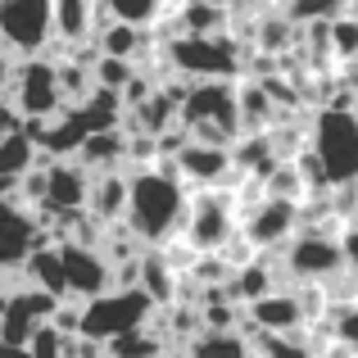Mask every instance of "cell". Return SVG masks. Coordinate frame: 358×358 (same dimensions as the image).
Returning a JSON list of instances; mask_svg holds the SVG:
<instances>
[{"label":"cell","mask_w":358,"mask_h":358,"mask_svg":"<svg viewBox=\"0 0 358 358\" xmlns=\"http://www.w3.org/2000/svg\"><path fill=\"white\" fill-rule=\"evenodd\" d=\"M55 36V0H0V45L9 55H41Z\"/></svg>","instance_id":"5"},{"label":"cell","mask_w":358,"mask_h":358,"mask_svg":"<svg viewBox=\"0 0 358 358\" xmlns=\"http://www.w3.org/2000/svg\"><path fill=\"white\" fill-rule=\"evenodd\" d=\"M136 78V59H118V55H96V87L109 91H127V82Z\"/></svg>","instance_id":"25"},{"label":"cell","mask_w":358,"mask_h":358,"mask_svg":"<svg viewBox=\"0 0 358 358\" xmlns=\"http://www.w3.org/2000/svg\"><path fill=\"white\" fill-rule=\"evenodd\" d=\"M186 236H191L195 250H222L227 236H231V209H227V200L204 195L200 204H191V209H186Z\"/></svg>","instance_id":"14"},{"label":"cell","mask_w":358,"mask_h":358,"mask_svg":"<svg viewBox=\"0 0 358 358\" xmlns=\"http://www.w3.org/2000/svg\"><path fill=\"white\" fill-rule=\"evenodd\" d=\"M336 9H341V0H290L286 18H290V23H317V18L327 23Z\"/></svg>","instance_id":"29"},{"label":"cell","mask_w":358,"mask_h":358,"mask_svg":"<svg viewBox=\"0 0 358 358\" xmlns=\"http://www.w3.org/2000/svg\"><path fill=\"white\" fill-rule=\"evenodd\" d=\"M186 191L177 164H145L131 173V195H127V231L145 245H159L177 231V222L186 218Z\"/></svg>","instance_id":"1"},{"label":"cell","mask_w":358,"mask_h":358,"mask_svg":"<svg viewBox=\"0 0 358 358\" xmlns=\"http://www.w3.org/2000/svg\"><path fill=\"white\" fill-rule=\"evenodd\" d=\"M23 127V114H18L9 100H0V136H9V131H18Z\"/></svg>","instance_id":"33"},{"label":"cell","mask_w":358,"mask_h":358,"mask_svg":"<svg viewBox=\"0 0 358 358\" xmlns=\"http://www.w3.org/2000/svg\"><path fill=\"white\" fill-rule=\"evenodd\" d=\"M159 5L164 0H105L109 18H118V23H131V27H145L159 18Z\"/></svg>","instance_id":"27"},{"label":"cell","mask_w":358,"mask_h":358,"mask_svg":"<svg viewBox=\"0 0 358 358\" xmlns=\"http://www.w3.org/2000/svg\"><path fill=\"white\" fill-rule=\"evenodd\" d=\"M295 222H299L295 200H281V195H272V200H263L259 209L245 218V236H250V245H259V250H272V245L290 241Z\"/></svg>","instance_id":"13"},{"label":"cell","mask_w":358,"mask_h":358,"mask_svg":"<svg viewBox=\"0 0 358 358\" xmlns=\"http://www.w3.org/2000/svg\"><path fill=\"white\" fill-rule=\"evenodd\" d=\"M173 164H177V177H186V182H195V186H218L222 177L231 173L227 145H209V141H182Z\"/></svg>","instance_id":"12"},{"label":"cell","mask_w":358,"mask_h":358,"mask_svg":"<svg viewBox=\"0 0 358 358\" xmlns=\"http://www.w3.org/2000/svg\"><path fill=\"white\" fill-rule=\"evenodd\" d=\"M345 259H350V268L358 272V231H354L350 241H345Z\"/></svg>","instance_id":"37"},{"label":"cell","mask_w":358,"mask_h":358,"mask_svg":"<svg viewBox=\"0 0 358 358\" xmlns=\"http://www.w3.org/2000/svg\"><path fill=\"white\" fill-rule=\"evenodd\" d=\"M304 317H308L304 304H299L295 295H277V290H268V295H259L250 304V322L263 327L268 336H290Z\"/></svg>","instance_id":"16"},{"label":"cell","mask_w":358,"mask_h":358,"mask_svg":"<svg viewBox=\"0 0 358 358\" xmlns=\"http://www.w3.org/2000/svg\"><path fill=\"white\" fill-rule=\"evenodd\" d=\"M168 358H186V354H168Z\"/></svg>","instance_id":"39"},{"label":"cell","mask_w":358,"mask_h":358,"mask_svg":"<svg viewBox=\"0 0 358 358\" xmlns=\"http://www.w3.org/2000/svg\"><path fill=\"white\" fill-rule=\"evenodd\" d=\"M222 5H209V0H191L182 9V32H195V36H218L222 32Z\"/></svg>","instance_id":"23"},{"label":"cell","mask_w":358,"mask_h":358,"mask_svg":"<svg viewBox=\"0 0 358 358\" xmlns=\"http://www.w3.org/2000/svg\"><path fill=\"white\" fill-rule=\"evenodd\" d=\"M313 155L322 159L327 182H341V186L358 182V114H354V109L331 105V109L317 114Z\"/></svg>","instance_id":"4"},{"label":"cell","mask_w":358,"mask_h":358,"mask_svg":"<svg viewBox=\"0 0 358 358\" xmlns=\"http://www.w3.org/2000/svg\"><path fill=\"white\" fill-rule=\"evenodd\" d=\"M331 45H336V55H358V23L336 18L331 23Z\"/></svg>","instance_id":"31"},{"label":"cell","mask_w":358,"mask_h":358,"mask_svg":"<svg viewBox=\"0 0 358 358\" xmlns=\"http://www.w3.org/2000/svg\"><path fill=\"white\" fill-rule=\"evenodd\" d=\"M241 286L236 290H231V295H245V299H250V304H254V299H259V295H268V272H263V268H241Z\"/></svg>","instance_id":"30"},{"label":"cell","mask_w":358,"mask_h":358,"mask_svg":"<svg viewBox=\"0 0 358 358\" xmlns=\"http://www.w3.org/2000/svg\"><path fill=\"white\" fill-rule=\"evenodd\" d=\"M182 122L191 141H209V145H231L241 131V91L227 87V78H209L186 87L182 100Z\"/></svg>","instance_id":"2"},{"label":"cell","mask_w":358,"mask_h":358,"mask_svg":"<svg viewBox=\"0 0 358 358\" xmlns=\"http://www.w3.org/2000/svg\"><path fill=\"white\" fill-rule=\"evenodd\" d=\"M73 159H78V164H87L91 173H109V168H118L122 159H127V131H122V127L91 131Z\"/></svg>","instance_id":"17"},{"label":"cell","mask_w":358,"mask_h":358,"mask_svg":"<svg viewBox=\"0 0 358 358\" xmlns=\"http://www.w3.org/2000/svg\"><path fill=\"white\" fill-rule=\"evenodd\" d=\"M41 150H36V141L27 136L23 127L18 131H9V136H0V182H23L27 173H32L36 164H41Z\"/></svg>","instance_id":"18"},{"label":"cell","mask_w":358,"mask_h":358,"mask_svg":"<svg viewBox=\"0 0 358 358\" xmlns=\"http://www.w3.org/2000/svg\"><path fill=\"white\" fill-rule=\"evenodd\" d=\"M345 263H350V259H345L341 245H336L331 236H317V231L295 236L290 250H286V268L295 272L299 281H327V277H336Z\"/></svg>","instance_id":"11"},{"label":"cell","mask_w":358,"mask_h":358,"mask_svg":"<svg viewBox=\"0 0 358 358\" xmlns=\"http://www.w3.org/2000/svg\"><path fill=\"white\" fill-rule=\"evenodd\" d=\"M136 286L145 290L155 304H168V299H173V272L164 268V259H159V254H145V259H141V268H136Z\"/></svg>","instance_id":"22"},{"label":"cell","mask_w":358,"mask_h":358,"mask_svg":"<svg viewBox=\"0 0 358 358\" xmlns=\"http://www.w3.org/2000/svg\"><path fill=\"white\" fill-rule=\"evenodd\" d=\"M141 50V27L109 18L105 27H96V55H118V59H136Z\"/></svg>","instance_id":"21"},{"label":"cell","mask_w":358,"mask_h":358,"mask_svg":"<svg viewBox=\"0 0 358 358\" xmlns=\"http://www.w3.org/2000/svg\"><path fill=\"white\" fill-rule=\"evenodd\" d=\"M64 259V277H69V295L73 299H96L114 286V263L105 259V250L87 241H55Z\"/></svg>","instance_id":"10"},{"label":"cell","mask_w":358,"mask_h":358,"mask_svg":"<svg viewBox=\"0 0 358 358\" xmlns=\"http://www.w3.org/2000/svg\"><path fill=\"white\" fill-rule=\"evenodd\" d=\"M0 358H32V350H27V345H9V341H0Z\"/></svg>","instance_id":"36"},{"label":"cell","mask_w":358,"mask_h":358,"mask_svg":"<svg viewBox=\"0 0 358 358\" xmlns=\"http://www.w3.org/2000/svg\"><path fill=\"white\" fill-rule=\"evenodd\" d=\"M155 308H159V304H155V299H150L141 286H118V290L109 286L105 295L82 299V336H87V341L109 345L114 336L145 327Z\"/></svg>","instance_id":"3"},{"label":"cell","mask_w":358,"mask_h":358,"mask_svg":"<svg viewBox=\"0 0 358 358\" xmlns=\"http://www.w3.org/2000/svg\"><path fill=\"white\" fill-rule=\"evenodd\" d=\"M55 241L50 231H45V222L36 218L32 204L23 200H0V272H14L27 263V254L36 250V245Z\"/></svg>","instance_id":"8"},{"label":"cell","mask_w":358,"mask_h":358,"mask_svg":"<svg viewBox=\"0 0 358 358\" xmlns=\"http://www.w3.org/2000/svg\"><path fill=\"white\" fill-rule=\"evenodd\" d=\"M209 5H227V0H209Z\"/></svg>","instance_id":"38"},{"label":"cell","mask_w":358,"mask_h":358,"mask_svg":"<svg viewBox=\"0 0 358 358\" xmlns=\"http://www.w3.org/2000/svg\"><path fill=\"white\" fill-rule=\"evenodd\" d=\"M159 336H150V327H136V331H122L109 341V358H159Z\"/></svg>","instance_id":"24"},{"label":"cell","mask_w":358,"mask_h":358,"mask_svg":"<svg viewBox=\"0 0 358 358\" xmlns=\"http://www.w3.org/2000/svg\"><path fill=\"white\" fill-rule=\"evenodd\" d=\"M268 358H313V354H308V350H299V345H290L286 341V336H272V341H268Z\"/></svg>","instance_id":"32"},{"label":"cell","mask_w":358,"mask_h":358,"mask_svg":"<svg viewBox=\"0 0 358 358\" xmlns=\"http://www.w3.org/2000/svg\"><path fill=\"white\" fill-rule=\"evenodd\" d=\"M168 64L186 78H231L236 73V50H231L222 36H195V32H182L177 41H168Z\"/></svg>","instance_id":"7"},{"label":"cell","mask_w":358,"mask_h":358,"mask_svg":"<svg viewBox=\"0 0 358 358\" xmlns=\"http://www.w3.org/2000/svg\"><path fill=\"white\" fill-rule=\"evenodd\" d=\"M9 82H14V59H9V55L0 50V96L9 91Z\"/></svg>","instance_id":"35"},{"label":"cell","mask_w":358,"mask_h":358,"mask_svg":"<svg viewBox=\"0 0 358 358\" xmlns=\"http://www.w3.org/2000/svg\"><path fill=\"white\" fill-rule=\"evenodd\" d=\"M195 358H250V350L236 331H204L195 341Z\"/></svg>","instance_id":"26"},{"label":"cell","mask_w":358,"mask_h":358,"mask_svg":"<svg viewBox=\"0 0 358 358\" xmlns=\"http://www.w3.org/2000/svg\"><path fill=\"white\" fill-rule=\"evenodd\" d=\"M23 272H27L32 286H41V290H50V295L69 299V277H64V259H59V245H55V241L36 245V250L27 254Z\"/></svg>","instance_id":"19"},{"label":"cell","mask_w":358,"mask_h":358,"mask_svg":"<svg viewBox=\"0 0 358 358\" xmlns=\"http://www.w3.org/2000/svg\"><path fill=\"white\" fill-rule=\"evenodd\" d=\"M127 195H131V177H122L118 168L96 173L91 177V195H87V213L100 227H109V222L127 218Z\"/></svg>","instance_id":"15"},{"label":"cell","mask_w":358,"mask_h":358,"mask_svg":"<svg viewBox=\"0 0 358 358\" xmlns=\"http://www.w3.org/2000/svg\"><path fill=\"white\" fill-rule=\"evenodd\" d=\"M27 350H32V358H69V336L55 322H41L27 341Z\"/></svg>","instance_id":"28"},{"label":"cell","mask_w":358,"mask_h":358,"mask_svg":"<svg viewBox=\"0 0 358 358\" xmlns=\"http://www.w3.org/2000/svg\"><path fill=\"white\" fill-rule=\"evenodd\" d=\"M341 336L358 350V308H345V313H341Z\"/></svg>","instance_id":"34"},{"label":"cell","mask_w":358,"mask_h":358,"mask_svg":"<svg viewBox=\"0 0 358 358\" xmlns=\"http://www.w3.org/2000/svg\"><path fill=\"white\" fill-rule=\"evenodd\" d=\"M9 105L23 118H55L64 109V91H59V64L32 55V59L14 64V82H9Z\"/></svg>","instance_id":"6"},{"label":"cell","mask_w":358,"mask_h":358,"mask_svg":"<svg viewBox=\"0 0 358 358\" xmlns=\"http://www.w3.org/2000/svg\"><path fill=\"white\" fill-rule=\"evenodd\" d=\"M96 9L100 0H55V32L64 41H87L91 27H96Z\"/></svg>","instance_id":"20"},{"label":"cell","mask_w":358,"mask_h":358,"mask_svg":"<svg viewBox=\"0 0 358 358\" xmlns=\"http://www.w3.org/2000/svg\"><path fill=\"white\" fill-rule=\"evenodd\" d=\"M250 5H254V0H250Z\"/></svg>","instance_id":"40"},{"label":"cell","mask_w":358,"mask_h":358,"mask_svg":"<svg viewBox=\"0 0 358 358\" xmlns=\"http://www.w3.org/2000/svg\"><path fill=\"white\" fill-rule=\"evenodd\" d=\"M91 168L78 164V159H55L45 164V195L36 204V218L41 222H55L64 213H78L87 209V195H91Z\"/></svg>","instance_id":"9"}]
</instances>
